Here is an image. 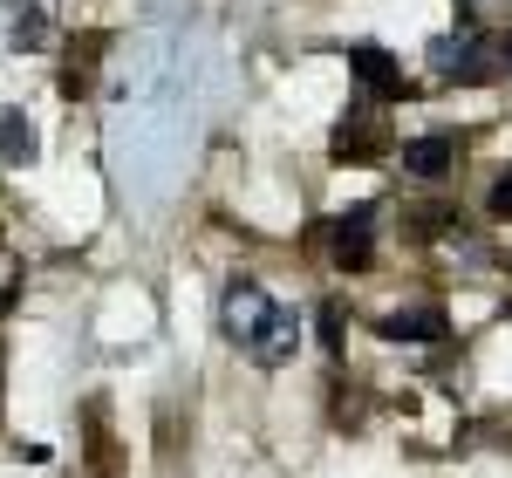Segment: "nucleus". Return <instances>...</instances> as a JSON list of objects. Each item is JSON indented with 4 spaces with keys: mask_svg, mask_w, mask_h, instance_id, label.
<instances>
[{
    "mask_svg": "<svg viewBox=\"0 0 512 478\" xmlns=\"http://www.w3.org/2000/svg\"><path fill=\"white\" fill-rule=\"evenodd\" d=\"M274 315H280V301L260 287V280H233V287H226V301H219V328L233 335L239 349H260V342H267V328H274Z\"/></svg>",
    "mask_w": 512,
    "mask_h": 478,
    "instance_id": "nucleus-1",
    "label": "nucleus"
},
{
    "mask_svg": "<svg viewBox=\"0 0 512 478\" xmlns=\"http://www.w3.org/2000/svg\"><path fill=\"white\" fill-rule=\"evenodd\" d=\"M431 69L444 82H492V69H499V41H485L478 28H458V35L431 41Z\"/></svg>",
    "mask_w": 512,
    "mask_h": 478,
    "instance_id": "nucleus-2",
    "label": "nucleus"
},
{
    "mask_svg": "<svg viewBox=\"0 0 512 478\" xmlns=\"http://www.w3.org/2000/svg\"><path fill=\"white\" fill-rule=\"evenodd\" d=\"M328 260H335L342 274L376 267V205H349V212L328 226Z\"/></svg>",
    "mask_w": 512,
    "mask_h": 478,
    "instance_id": "nucleus-3",
    "label": "nucleus"
},
{
    "mask_svg": "<svg viewBox=\"0 0 512 478\" xmlns=\"http://www.w3.org/2000/svg\"><path fill=\"white\" fill-rule=\"evenodd\" d=\"M349 76L362 82V96H376V103L403 96V62H396L390 48H376V41H349Z\"/></svg>",
    "mask_w": 512,
    "mask_h": 478,
    "instance_id": "nucleus-4",
    "label": "nucleus"
},
{
    "mask_svg": "<svg viewBox=\"0 0 512 478\" xmlns=\"http://www.w3.org/2000/svg\"><path fill=\"white\" fill-rule=\"evenodd\" d=\"M376 335L383 342H444L451 321L437 315V308H390V315H376Z\"/></svg>",
    "mask_w": 512,
    "mask_h": 478,
    "instance_id": "nucleus-5",
    "label": "nucleus"
},
{
    "mask_svg": "<svg viewBox=\"0 0 512 478\" xmlns=\"http://www.w3.org/2000/svg\"><path fill=\"white\" fill-rule=\"evenodd\" d=\"M390 151V137H383V123L369 117V110H355V117H342V130H335V158L342 164H369Z\"/></svg>",
    "mask_w": 512,
    "mask_h": 478,
    "instance_id": "nucleus-6",
    "label": "nucleus"
},
{
    "mask_svg": "<svg viewBox=\"0 0 512 478\" xmlns=\"http://www.w3.org/2000/svg\"><path fill=\"white\" fill-rule=\"evenodd\" d=\"M458 164V137H410L403 144V171H417V178H444Z\"/></svg>",
    "mask_w": 512,
    "mask_h": 478,
    "instance_id": "nucleus-7",
    "label": "nucleus"
},
{
    "mask_svg": "<svg viewBox=\"0 0 512 478\" xmlns=\"http://www.w3.org/2000/svg\"><path fill=\"white\" fill-rule=\"evenodd\" d=\"M0 164H35V123L21 110H0Z\"/></svg>",
    "mask_w": 512,
    "mask_h": 478,
    "instance_id": "nucleus-8",
    "label": "nucleus"
},
{
    "mask_svg": "<svg viewBox=\"0 0 512 478\" xmlns=\"http://www.w3.org/2000/svg\"><path fill=\"white\" fill-rule=\"evenodd\" d=\"M294 342H301V321H294V315H287V308H280V315H274V328H267V342H260L253 356L267 362V369H280V362L294 356Z\"/></svg>",
    "mask_w": 512,
    "mask_h": 478,
    "instance_id": "nucleus-9",
    "label": "nucleus"
},
{
    "mask_svg": "<svg viewBox=\"0 0 512 478\" xmlns=\"http://www.w3.org/2000/svg\"><path fill=\"white\" fill-rule=\"evenodd\" d=\"M14 41H21V48H41V41H48V21H41L35 7H21V21H14Z\"/></svg>",
    "mask_w": 512,
    "mask_h": 478,
    "instance_id": "nucleus-10",
    "label": "nucleus"
},
{
    "mask_svg": "<svg viewBox=\"0 0 512 478\" xmlns=\"http://www.w3.org/2000/svg\"><path fill=\"white\" fill-rule=\"evenodd\" d=\"M485 212H492V219H512V171H499V178H492V192H485Z\"/></svg>",
    "mask_w": 512,
    "mask_h": 478,
    "instance_id": "nucleus-11",
    "label": "nucleus"
},
{
    "mask_svg": "<svg viewBox=\"0 0 512 478\" xmlns=\"http://www.w3.org/2000/svg\"><path fill=\"white\" fill-rule=\"evenodd\" d=\"M499 69H512V35H499Z\"/></svg>",
    "mask_w": 512,
    "mask_h": 478,
    "instance_id": "nucleus-12",
    "label": "nucleus"
}]
</instances>
